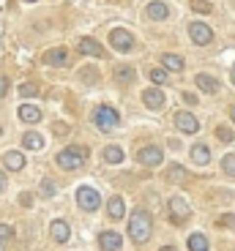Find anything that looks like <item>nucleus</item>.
<instances>
[{"label":"nucleus","mask_w":235,"mask_h":251,"mask_svg":"<svg viewBox=\"0 0 235 251\" xmlns=\"http://www.w3.org/2000/svg\"><path fill=\"white\" fill-rule=\"evenodd\" d=\"M230 76H233V82H235V66H233V74H230Z\"/></svg>","instance_id":"obj_41"},{"label":"nucleus","mask_w":235,"mask_h":251,"mask_svg":"<svg viewBox=\"0 0 235 251\" xmlns=\"http://www.w3.org/2000/svg\"><path fill=\"white\" fill-rule=\"evenodd\" d=\"M216 137L222 139V142H233V131L224 128V126H219V128H216Z\"/></svg>","instance_id":"obj_30"},{"label":"nucleus","mask_w":235,"mask_h":251,"mask_svg":"<svg viewBox=\"0 0 235 251\" xmlns=\"http://www.w3.org/2000/svg\"><path fill=\"white\" fill-rule=\"evenodd\" d=\"M77 202H79V207L82 210H96V207L102 205V197H99V191L90 186H79L77 188Z\"/></svg>","instance_id":"obj_6"},{"label":"nucleus","mask_w":235,"mask_h":251,"mask_svg":"<svg viewBox=\"0 0 235 251\" xmlns=\"http://www.w3.org/2000/svg\"><path fill=\"white\" fill-rule=\"evenodd\" d=\"M189 36H191V41H194L197 47L213 44V30H210L205 22H191V25H189Z\"/></svg>","instance_id":"obj_7"},{"label":"nucleus","mask_w":235,"mask_h":251,"mask_svg":"<svg viewBox=\"0 0 235 251\" xmlns=\"http://www.w3.org/2000/svg\"><path fill=\"white\" fill-rule=\"evenodd\" d=\"M50 235H52V240H55V243H66V240H69V224H66V221H52L50 224Z\"/></svg>","instance_id":"obj_14"},{"label":"nucleus","mask_w":235,"mask_h":251,"mask_svg":"<svg viewBox=\"0 0 235 251\" xmlns=\"http://www.w3.org/2000/svg\"><path fill=\"white\" fill-rule=\"evenodd\" d=\"M148 76H151V79L156 82V85H164V82L170 79V76H167V71H164V69H151V74H148Z\"/></svg>","instance_id":"obj_28"},{"label":"nucleus","mask_w":235,"mask_h":251,"mask_svg":"<svg viewBox=\"0 0 235 251\" xmlns=\"http://www.w3.org/2000/svg\"><path fill=\"white\" fill-rule=\"evenodd\" d=\"M104 161L115 164V167H118V164H123V151L118 148V145H107V148H104Z\"/></svg>","instance_id":"obj_22"},{"label":"nucleus","mask_w":235,"mask_h":251,"mask_svg":"<svg viewBox=\"0 0 235 251\" xmlns=\"http://www.w3.org/2000/svg\"><path fill=\"white\" fill-rule=\"evenodd\" d=\"M175 126H178L183 134H197L200 131V120L191 112H178L175 115Z\"/></svg>","instance_id":"obj_11"},{"label":"nucleus","mask_w":235,"mask_h":251,"mask_svg":"<svg viewBox=\"0 0 235 251\" xmlns=\"http://www.w3.org/2000/svg\"><path fill=\"white\" fill-rule=\"evenodd\" d=\"M25 3H36V0H25Z\"/></svg>","instance_id":"obj_42"},{"label":"nucleus","mask_w":235,"mask_h":251,"mask_svg":"<svg viewBox=\"0 0 235 251\" xmlns=\"http://www.w3.org/2000/svg\"><path fill=\"white\" fill-rule=\"evenodd\" d=\"M22 145H25V148H30V151H41V148H44V139H41V134L27 131L25 137H22Z\"/></svg>","instance_id":"obj_23"},{"label":"nucleus","mask_w":235,"mask_h":251,"mask_svg":"<svg viewBox=\"0 0 235 251\" xmlns=\"http://www.w3.org/2000/svg\"><path fill=\"white\" fill-rule=\"evenodd\" d=\"M99 246H102V251H121L123 238L118 232H112V229H104V232L99 235Z\"/></svg>","instance_id":"obj_9"},{"label":"nucleus","mask_w":235,"mask_h":251,"mask_svg":"<svg viewBox=\"0 0 235 251\" xmlns=\"http://www.w3.org/2000/svg\"><path fill=\"white\" fill-rule=\"evenodd\" d=\"M77 50L82 52V55H88V57H104V47L96 41V38H90V36H82L79 41H77Z\"/></svg>","instance_id":"obj_8"},{"label":"nucleus","mask_w":235,"mask_h":251,"mask_svg":"<svg viewBox=\"0 0 235 251\" xmlns=\"http://www.w3.org/2000/svg\"><path fill=\"white\" fill-rule=\"evenodd\" d=\"M109 44H112V50H118V52H131L134 50V36L126 30V27H115V30L109 33Z\"/></svg>","instance_id":"obj_5"},{"label":"nucleus","mask_w":235,"mask_h":251,"mask_svg":"<svg viewBox=\"0 0 235 251\" xmlns=\"http://www.w3.org/2000/svg\"><path fill=\"white\" fill-rule=\"evenodd\" d=\"M189 251H208V240H205V235H200V232L189 235Z\"/></svg>","instance_id":"obj_24"},{"label":"nucleus","mask_w":235,"mask_h":251,"mask_svg":"<svg viewBox=\"0 0 235 251\" xmlns=\"http://www.w3.org/2000/svg\"><path fill=\"white\" fill-rule=\"evenodd\" d=\"M41 194H44V197L55 194V180H44V183H41Z\"/></svg>","instance_id":"obj_31"},{"label":"nucleus","mask_w":235,"mask_h":251,"mask_svg":"<svg viewBox=\"0 0 235 251\" xmlns=\"http://www.w3.org/2000/svg\"><path fill=\"white\" fill-rule=\"evenodd\" d=\"M148 19H153V22H164L167 17H170V6L167 3H161V0H156V3H148Z\"/></svg>","instance_id":"obj_12"},{"label":"nucleus","mask_w":235,"mask_h":251,"mask_svg":"<svg viewBox=\"0 0 235 251\" xmlns=\"http://www.w3.org/2000/svg\"><path fill=\"white\" fill-rule=\"evenodd\" d=\"M3 88H6V79H3V76H0V96H3Z\"/></svg>","instance_id":"obj_37"},{"label":"nucleus","mask_w":235,"mask_h":251,"mask_svg":"<svg viewBox=\"0 0 235 251\" xmlns=\"http://www.w3.org/2000/svg\"><path fill=\"white\" fill-rule=\"evenodd\" d=\"M183 101L189 104V107H194V104H197V96H194V93H183Z\"/></svg>","instance_id":"obj_35"},{"label":"nucleus","mask_w":235,"mask_h":251,"mask_svg":"<svg viewBox=\"0 0 235 251\" xmlns=\"http://www.w3.org/2000/svg\"><path fill=\"white\" fill-rule=\"evenodd\" d=\"M107 213H109V219H123V213H126V205H123L121 197H112V200L107 202Z\"/></svg>","instance_id":"obj_20"},{"label":"nucleus","mask_w":235,"mask_h":251,"mask_svg":"<svg viewBox=\"0 0 235 251\" xmlns=\"http://www.w3.org/2000/svg\"><path fill=\"white\" fill-rule=\"evenodd\" d=\"M161 161H164V153L156 145H145L137 151V164H142V167H159Z\"/></svg>","instance_id":"obj_4"},{"label":"nucleus","mask_w":235,"mask_h":251,"mask_svg":"<svg viewBox=\"0 0 235 251\" xmlns=\"http://www.w3.org/2000/svg\"><path fill=\"white\" fill-rule=\"evenodd\" d=\"M197 79V88L203 90V93H208V96H213V93H219V82L213 79L210 74H197L194 76Z\"/></svg>","instance_id":"obj_15"},{"label":"nucleus","mask_w":235,"mask_h":251,"mask_svg":"<svg viewBox=\"0 0 235 251\" xmlns=\"http://www.w3.org/2000/svg\"><path fill=\"white\" fill-rule=\"evenodd\" d=\"M0 137H3V128H0Z\"/></svg>","instance_id":"obj_43"},{"label":"nucleus","mask_w":235,"mask_h":251,"mask_svg":"<svg viewBox=\"0 0 235 251\" xmlns=\"http://www.w3.org/2000/svg\"><path fill=\"white\" fill-rule=\"evenodd\" d=\"M170 210H172V216H175V221H181V219L189 216V202H186L183 197H172V200H170Z\"/></svg>","instance_id":"obj_16"},{"label":"nucleus","mask_w":235,"mask_h":251,"mask_svg":"<svg viewBox=\"0 0 235 251\" xmlns=\"http://www.w3.org/2000/svg\"><path fill=\"white\" fill-rule=\"evenodd\" d=\"M153 232V219L148 210H134L131 219H129V238L134 240V243H148V238H151Z\"/></svg>","instance_id":"obj_1"},{"label":"nucleus","mask_w":235,"mask_h":251,"mask_svg":"<svg viewBox=\"0 0 235 251\" xmlns=\"http://www.w3.org/2000/svg\"><path fill=\"white\" fill-rule=\"evenodd\" d=\"M161 66H164V69H170V71H183V57L167 52V55H161Z\"/></svg>","instance_id":"obj_21"},{"label":"nucleus","mask_w":235,"mask_h":251,"mask_svg":"<svg viewBox=\"0 0 235 251\" xmlns=\"http://www.w3.org/2000/svg\"><path fill=\"white\" fill-rule=\"evenodd\" d=\"M181 177H186V172L181 170V167H172V170H170V180H181Z\"/></svg>","instance_id":"obj_34"},{"label":"nucleus","mask_w":235,"mask_h":251,"mask_svg":"<svg viewBox=\"0 0 235 251\" xmlns=\"http://www.w3.org/2000/svg\"><path fill=\"white\" fill-rule=\"evenodd\" d=\"M161 251H178V249H175V246H164Z\"/></svg>","instance_id":"obj_38"},{"label":"nucleus","mask_w":235,"mask_h":251,"mask_svg":"<svg viewBox=\"0 0 235 251\" xmlns=\"http://www.w3.org/2000/svg\"><path fill=\"white\" fill-rule=\"evenodd\" d=\"M142 101H145L148 109H161L167 104V96L161 88H148L145 93H142Z\"/></svg>","instance_id":"obj_10"},{"label":"nucleus","mask_w":235,"mask_h":251,"mask_svg":"<svg viewBox=\"0 0 235 251\" xmlns=\"http://www.w3.org/2000/svg\"><path fill=\"white\" fill-rule=\"evenodd\" d=\"M191 161H194V164H208V161H210V151H208V145H203V142L191 145Z\"/></svg>","instance_id":"obj_18"},{"label":"nucleus","mask_w":235,"mask_h":251,"mask_svg":"<svg viewBox=\"0 0 235 251\" xmlns=\"http://www.w3.org/2000/svg\"><path fill=\"white\" fill-rule=\"evenodd\" d=\"M230 118H233V120H235V107H233V109H230Z\"/></svg>","instance_id":"obj_40"},{"label":"nucleus","mask_w":235,"mask_h":251,"mask_svg":"<svg viewBox=\"0 0 235 251\" xmlns=\"http://www.w3.org/2000/svg\"><path fill=\"white\" fill-rule=\"evenodd\" d=\"M115 79L131 82L134 79V69H131V66H115Z\"/></svg>","instance_id":"obj_25"},{"label":"nucleus","mask_w":235,"mask_h":251,"mask_svg":"<svg viewBox=\"0 0 235 251\" xmlns=\"http://www.w3.org/2000/svg\"><path fill=\"white\" fill-rule=\"evenodd\" d=\"M222 170L227 177H235V153H230V156L222 158Z\"/></svg>","instance_id":"obj_26"},{"label":"nucleus","mask_w":235,"mask_h":251,"mask_svg":"<svg viewBox=\"0 0 235 251\" xmlns=\"http://www.w3.org/2000/svg\"><path fill=\"white\" fill-rule=\"evenodd\" d=\"M44 63L47 66H55V69H60V66H69V52L66 50H50V52H44Z\"/></svg>","instance_id":"obj_13"},{"label":"nucleus","mask_w":235,"mask_h":251,"mask_svg":"<svg viewBox=\"0 0 235 251\" xmlns=\"http://www.w3.org/2000/svg\"><path fill=\"white\" fill-rule=\"evenodd\" d=\"M3 164H6V170H11V172H19L22 167H25V156H22V153H17V151H11V153H6V158H3Z\"/></svg>","instance_id":"obj_19"},{"label":"nucleus","mask_w":235,"mask_h":251,"mask_svg":"<svg viewBox=\"0 0 235 251\" xmlns=\"http://www.w3.org/2000/svg\"><path fill=\"white\" fill-rule=\"evenodd\" d=\"M0 251H6V240L0 238Z\"/></svg>","instance_id":"obj_39"},{"label":"nucleus","mask_w":235,"mask_h":251,"mask_svg":"<svg viewBox=\"0 0 235 251\" xmlns=\"http://www.w3.org/2000/svg\"><path fill=\"white\" fill-rule=\"evenodd\" d=\"M93 123H96V128H102V131H109V128H115L118 126V120H121V115H118V109H112V107H107V104H102V107H96L93 109Z\"/></svg>","instance_id":"obj_3"},{"label":"nucleus","mask_w":235,"mask_h":251,"mask_svg":"<svg viewBox=\"0 0 235 251\" xmlns=\"http://www.w3.org/2000/svg\"><path fill=\"white\" fill-rule=\"evenodd\" d=\"M191 8H194L197 14H210L213 11V6H210L208 0H191Z\"/></svg>","instance_id":"obj_27"},{"label":"nucleus","mask_w":235,"mask_h":251,"mask_svg":"<svg viewBox=\"0 0 235 251\" xmlns=\"http://www.w3.org/2000/svg\"><path fill=\"white\" fill-rule=\"evenodd\" d=\"M219 224H224V226H230V229H235V213L222 216V219H219Z\"/></svg>","instance_id":"obj_33"},{"label":"nucleus","mask_w":235,"mask_h":251,"mask_svg":"<svg viewBox=\"0 0 235 251\" xmlns=\"http://www.w3.org/2000/svg\"><path fill=\"white\" fill-rule=\"evenodd\" d=\"M17 115H19V120H25V123H38V120H41V109L30 107V104H22Z\"/></svg>","instance_id":"obj_17"},{"label":"nucleus","mask_w":235,"mask_h":251,"mask_svg":"<svg viewBox=\"0 0 235 251\" xmlns=\"http://www.w3.org/2000/svg\"><path fill=\"white\" fill-rule=\"evenodd\" d=\"M3 188H6V175L0 172V191H3Z\"/></svg>","instance_id":"obj_36"},{"label":"nucleus","mask_w":235,"mask_h":251,"mask_svg":"<svg viewBox=\"0 0 235 251\" xmlns=\"http://www.w3.org/2000/svg\"><path fill=\"white\" fill-rule=\"evenodd\" d=\"M36 93H38L36 85H22V88H19V96H22V99H33Z\"/></svg>","instance_id":"obj_29"},{"label":"nucleus","mask_w":235,"mask_h":251,"mask_svg":"<svg viewBox=\"0 0 235 251\" xmlns=\"http://www.w3.org/2000/svg\"><path fill=\"white\" fill-rule=\"evenodd\" d=\"M0 238H3V240H11V238H14V229H11L8 224H0Z\"/></svg>","instance_id":"obj_32"},{"label":"nucleus","mask_w":235,"mask_h":251,"mask_svg":"<svg viewBox=\"0 0 235 251\" xmlns=\"http://www.w3.org/2000/svg\"><path fill=\"white\" fill-rule=\"evenodd\" d=\"M85 161H88V148H85V145H69V148H63L55 158V164L66 172L85 167Z\"/></svg>","instance_id":"obj_2"}]
</instances>
